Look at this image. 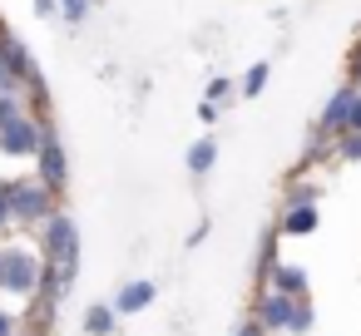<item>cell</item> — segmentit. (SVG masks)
<instances>
[{
    "label": "cell",
    "mask_w": 361,
    "mask_h": 336,
    "mask_svg": "<svg viewBox=\"0 0 361 336\" xmlns=\"http://www.w3.org/2000/svg\"><path fill=\"white\" fill-rule=\"evenodd\" d=\"M50 257H55V292H65L80 267V237L70 218H50Z\"/></svg>",
    "instance_id": "6da1fadb"
},
{
    "label": "cell",
    "mask_w": 361,
    "mask_h": 336,
    "mask_svg": "<svg viewBox=\"0 0 361 336\" xmlns=\"http://www.w3.org/2000/svg\"><path fill=\"white\" fill-rule=\"evenodd\" d=\"M40 277V262L30 252H6L0 257V287H11V292H30Z\"/></svg>",
    "instance_id": "7a4b0ae2"
},
{
    "label": "cell",
    "mask_w": 361,
    "mask_h": 336,
    "mask_svg": "<svg viewBox=\"0 0 361 336\" xmlns=\"http://www.w3.org/2000/svg\"><path fill=\"white\" fill-rule=\"evenodd\" d=\"M6 193H11V213H16L20 223H35V218L50 213V198H45V188H35V183H6Z\"/></svg>",
    "instance_id": "3957f363"
},
{
    "label": "cell",
    "mask_w": 361,
    "mask_h": 336,
    "mask_svg": "<svg viewBox=\"0 0 361 336\" xmlns=\"http://www.w3.org/2000/svg\"><path fill=\"white\" fill-rule=\"evenodd\" d=\"M40 134H35V124L30 119H16V124H6V129H0V149H6V154H40Z\"/></svg>",
    "instance_id": "277c9868"
},
{
    "label": "cell",
    "mask_w": 361,
    "mask_h": 336,
    "mask_svg": "<svg viewBox=\"0 0 361 336\" xmlns=\"http://www.w3.org/2000/svg\"><path fill=\"white\" fill-rule=\"evenodd\" d=\"M40 183H45L50 193H60V188H65V154H60V144H55V139H45V144H40Z\"/></svg>",
    "instance_id": "5b68a950"
},
{
    "label": "cell",
    "mask_w": 361,
    "mask_h": 336,
    "mask_svg": "<svg viewBox=\"0 0 361 336\" xmlns=\"http://www.w3.org/2000/svg\"><path fill=\"white\" fill-rule=\"evenodd\" d=\"M262 321H267V326H292V321H297V306H292V297L272 292V297L262 301Z\"/></svg>",
    "instance_id": "8992f818"
},
{
    "label": "cell",
    "mask_w": 361,
    "mask_h": 336,
    "mask_svg": "<svg viewBox=\"0 0 361 336\" xmlns=\"http://www.w3.org/2000/svg\"><path fill=\"white\" fill-rule=\"evenodd\" d=\"M356 99H361L356 89H341V94H336V99L326 104V114H322V124H326V129H336V124H351V109H356Z\"/></svg>",
    "instance_id": "52a82bcc"
},
{
    "label": "cell",
    "mask_w": 361,
    "mask_h": 336,
    "mask_svg": "<svg viewBox=\"0 0 361 336\" xmlns=\"http://www.w3.org/2000/svg\"><path fill=\"white\" fill-rule=\"evenodd\" d=\"M149 301H154V282H129V287L114 297V306H119V311H144Z\"/></svg>",
    "instance_id": "ba28073f"
},
{
    "label": "cell",
    "mask_w": 361,
    "mask_h": 336,
    "mask_svg": "<svg viewBox=\"0 0 361 336\" xmlns=\"http://www.w3.org/2000/svg\"><path fill=\"white\" fill-rule=\"evenodd\" d=\"M282 228H287V232H312V228H317V203H297Z\"/></svg>",
    "instance_id": "9c48e42d"
},
{
    "label": "cell",
    "mask_w": 361,
    "mask_h": 336,
    "mask_svg": "<svg viewBox=\"0 0 361 336\" xmlns=\"http://www.w3.org/2000/svg\"><path fill=\"white\" fill-rule=\"evenodd\" d=\"M213 158H218V144H213V139H198V144H193V154H188V168H193V173H208V168H213Z\"/></svg>",
    "instance_id": "30bf717a"
},
{
    "label": "cell",
    "mask_w": 361,
    "mask_h": 336,
    "mask_svg": "<svg viewBox=\"0 0 361 336\" xmlns=\"http://www.w3.org/2000/svg\"><path fill=\"white\" fill-rule=\"evenodd\" d=\"M6 65H11V75H30V55L20 40H6Z\"/></svg>",
    "instance_id": "8fae6325"
},
{
    "label": "cell",
    "mask_w": 361,
    "mask_h": 336,
    "mask_svg": "<svg viewBox=\"0 0 361 336\" xmlns=\"http://www.w3.org/2000/svg\"><path fill=\"white\" fill-rule=\"evenodd\" d=\"M109 326H114V306H94V311L85 316V331H90V336H104Z\"/></svg>",
    "instance_id": "7c38bea8"
},
{
    "label": "cell",
    "mask_w": 361,
    "mask_h": 336,
    "mask_svg": "<svg viewBox=\"0 0 361 336\" xmlns=\"http://www.w3.org/2000/svg\"><path fill=\"white\" fill-rule=\"evenodd\" d=\"M262 85H267V65H252V70H247V85H243V89H247V94H262Z\"/></svg>",
    "instance_id": "4fadbf2b"
},
{
    "label": "cell",
    "mask_w": 361,
    "mask_h": 336,
    "mask_svg": "<svg viewBox=\"0 0 361 336\" xmlns=\"http://www.w3.org/2000/svg\"><path fill=\"white\" fill-rule=\"evenodd\" d=\"M277 287H282V292H297V287H302V272H297V267H277Z\"/></svg>",
    "instance_id": "5bb4252c"
},
{
    "label": "cell",
    "mask_w": 361,
    "mask_h": 336,
    "mask_svg": "<svg viewBox=\"0 0 361 336\" xmlns=\"http://www.w3.org/2000/svg\"><path fill=\"white\" fill-rule=\"evenodd\" d=\"M341 158H361V129H346V144H341Z\"/></svg>",
    "instance_id": "9a60e30c"
},
{
    "label": "cell",
    "mask_w": 361,
    "mask_h": 336,
    "mask_svg": "<svg viewBox=\"0 0 361 336\" xmlns=\"http://www.w3.org/2000/svg\"><path fill=\"white\" fill-rule=\"evenodd\" d=\"M20 119V109H16V99H0V129H6V124H16Z\"/></svg>",
    "instance_id": "2e32d148"
},
{
    "label": "cell",
    "mask_w": 361,
    "mask_h": 336,
    "mask_svg": "<svg viewBox=\"0 0 361 336\" xmlns=\"http://www.w3.org/2000/svg\"><path fill=\"white\" fill-rule=\"evenodd\" d=\"M65 15L70 20H85V0H65Z\"/></svg>",
    "instance_id": "e0dca14e"
},
{
    "label": "cell",
    "mask_w": 361,
    "mask_h": 336,
    "mask_svg": "<svg viewBox=\"0 0 361 336\" xmlns=\"http://www.w3.org/2000/svg\"><path fill=\"white\" fill-rule=\"evenodd\" d=\"M6 218H11V193L0 188V223H6Z\"/></svg>",
    "instance_id": "ac0fdd59"
},
{
    "label": "cell",
    "mask_w": 361,
    "mask_h": 336,
    "mask_svg": "<svg viewBox=\"0 0 361 336\" xmlns=\"http://www.w3.org/2000/svg\"><path fill=\"white\" fill-rule=\"evenodd\" d=\"M351 129H361V99H356V109H351Z\"/></svg>",
    "instance_id": "d6986e66"
},
{
    "label": "cell",
    "mask_w": 361,
    "mask_h": 336,
    "mask_svg": "<svg viewBox=\"0 0 361 336\" xmlns=\"http://www.w3.org/2000/svg\"><path fill=\"white\" fill-rule=\"evenodd\" d=\"M6 75H11V65H6V50H0V85H6Z\"/></svg>",
    "instance_id": "ffe728a7"
},
{
    "label": "cell",
    "mask_w": 361,
    "mask_h": 336,
    "mask_svg": "<svg viewBox=\"0 0 361 336\" xmlns=\"http://www.w3.org/2000/svg\"><path fill=\"white\" fill-rule=\"evenodd\" d=\"M0 336H11V316L6 311H0Z\"/></svg>",
    "instance_id": "44dd1931"
},
{
    "label": "cell",
    "mask_w": 361,
    "mask_h": 336,
    "mask_svg": "<svg viewBox=\"0 0 361 336\" xmlns=\"http://www.w3.org/2000/svg\"><path fill=\"white\" fill-rule=\"evenodd\" d=\"M356 80H361V70H356Z\"/></svg>",
    "instance_id": "7402d4cb"
}]
</instances>
